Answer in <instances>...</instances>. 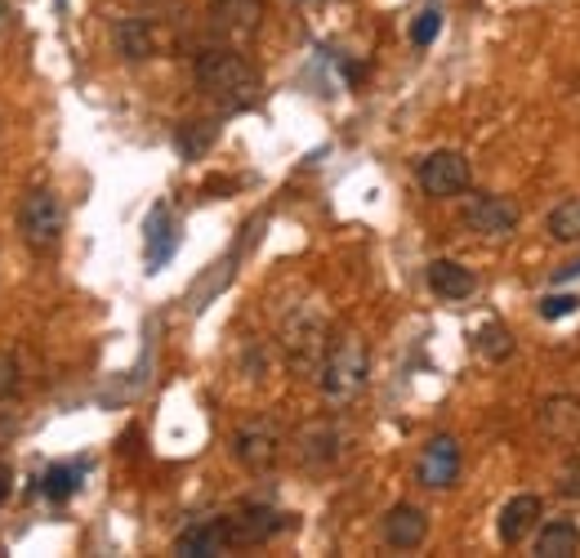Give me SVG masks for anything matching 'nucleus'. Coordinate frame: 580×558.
Instances as JSON below:
<instances>
[{
    "mask_svg": "<svg viewBox=\"0 0 580 558\" xmlns=\"http://www.w3.org/2000/svg\"><path fill=\"white\" fill-rule=\"evenodd\" d=\"M371 376V349L358 331H340V336H330L326 344V357H322V371H317V380H322V393L330 402H349L362 393Z\"/></svg>",
    "mask_w": 580,
    "mask_h": 558,
    "instance_id": "2",
    "label": "nucleus"
},
{
    "mask_svg": "<svg viewBox=\"0 0 580 558\" xmlns=\"http://www.w3.org/2000/svg\"><path fill=\"white\" fill-rule=\"evenodd\" d=\"M19 376H23V366L10 349H0V402H10L19 393Z\"/></svg>",
    "mask_w": 580,
    "mask_h": 558,
    "instance_id": "25",
    "label": "nucleus"
},
{
    "mask_svg": "<svg viewBox=\"0 0 580 558\" xmlns=\"http://www.w3.org/2000/svg\"><path fill=\"white\" fill-rule=\"evenodd\" d=\"M10 19H14V14H10V0H0V36L10 32Z\"/></svg>",
    "mask_w": 580,
    "mask_h": 558,
    "instance_id": "29",
    "label": "nucleus"
},
{
    "mask_svg": "<svg viewBox=\"0 0 580 558\" xmlns=\"http://www.w3.org/2000/svg\"><path fill=\"white\" fill-rule=\"evenodd\" d=\"M290 519L273 505H241L232 514H223V532H228V549H255V545H268L277 532H286Z\"/></svg>",
    "mask_w": 580,
    "mask_h": 558,
    "instance_id": "7",
    "label": "nucleus"
},
{
    "mask_svg": "<svg viewBox=\"0 0 580 558\" xmlns=\"http://www.w3.org/2000/svg\"><path fill=\"white\" fill-rule=\"evenodd\" d=\"M326 344H330V331H326V317L317 308L304 304L281 322V349H286V362L295 376H317Z\"/></svg>",
    "mask_w": 580,
    "mask_h": 558,
    "instance_id": "4",
    "label": "nucleus"
},
{
    "mask_svg": "<svg viewBox=\"0 0 580 558\" xmlns=\"http://www.w3.org/2000/svg\"><path fill=\"white\" fill-rule=\"evenodd\" d=\"M379 536H384V545H389V549L411 554V549H420L428 541V514H424L420 505H411V500H398L389 514H384Z\"/></svg>",
    "mask_w": 580,
    "mask_h": 558,
    "instance_id": "10",
    "label": "nucleus"
},
{
    "mask_svg": "<svg viewBox=\"0 0 580 558\" xmlns=\"http://www.w3.org/2000/svg\"><path fill=\"white\" fill-rule=\"evenodd\" d=\"M112 45L125 63H143V59L157 54V27L148 19H121L112 27Z\"/></svg>",
    "mask_w": 580,
    "mask_h": 558,
    "instance_id": "16",
    "label": "nucleus"
},
{
    "mask_svg": "<svg viewBox=\"0 0 580 558\" xmlns=\"http://www.w3.org/2000/svg\"><path fill=\"white\" fill-rule=\"evenodd\" d=\"M541 434L558 447H580V398L576 393H554L541 402Z\"/></svg>",
    "mask_w": 580,
    "mask_h": 558,
    "instance_id": "12",
    "label": "nucleus"
},
{
    "mask_svg": "<svg viewBox=\"0 0 580 558\" xmlns=\"http://www.w3.org/2000/svg\"><path fill=\"white\" fill-rule=\"evenodd\" d=\"M63 232H68V210H63V197L55 189H36L23 193L19 202V238L32 255H55L63 246Z\"/></svg>",
    "mask_w": 580,
    "mask_h": 558,
    "instance_id": "3",
    "label": "nucleus"
},
{
    "mask_svg": "<svg viewBox=\"0 0 580 558\" xmlns=\"http://www.w3.org/2000/svg\"><path fill=\"white\" fill-rule=\"evenodd\" d=\"M536 554L541 558H571L580 554V527L571 519H554L536 527Z\"/></svg>",
    "mask_w": 580,
    "mask_h": 558,
    "instance_id": "19",
    "label": "nucleus"
},
{
    "mask_svg": "<svg viewBox=\"0 0 580 558\" xmlns=\"http://www.w3.org/2000/svg\"><path fill=\"white\" fill-rule=\"evenodd\" d=\"M460 219H464V228L473 232V238H509V232L518 228V219H522V210L500 193H473L464 202Z\"/></svg>",
    "mask_w": 580,
    "mask_h": 558,
    "instance_id": "9",
    "label": "nucleus"
},
{
    "mask_svg": "<svg viewBox=\"0 0 580 558\" xmlns=\"http://www.w3.org/2000/svg\"><path fill=\"white\" fill-rule=\"evenodd\" d=\"M232 456H237L241 470L268 474L273 464L281 460V429L273 421H246L232 434Z\"/></svg>",
    "mask_w": 580,
    "mask_h": 558,
    "instance_id": "8",
    "label": "nucleus"
},
{
    "mask_svg": "<svg viewBox=\"0 0 580 558\" xmlns=\"http://www.w3.org/2000/svg\"><path fill=\"white\" fill-rule=\"evenodd\" d=\"M541 514H545V500L536 492H518L500 505V519H496V532L505 545H522L531 532L541 527Z\"/></svg>",
    "mask_w": 580,
    "mask_h": 558,
    "instance_id": "11",
    "label": "nucleus"
},
{
    "mask_svg": "<svg viewBox=\"0 0 580 558\" xmlns=\"http://www.w3.org/2000/svg\"><path fill=\"white\" fill-rule=\"evenodd\" d=\"M473 349L487 362H505V357H513V336H509V327H500V322H487V327H478Z\"/></svg>",
    "mask_w": 580,
    "mask_h": 558,
    "instance_id": "23",
    "label": "nucleus"
},
{
    "mask_svg": "<svg viewBox=\"0 0 580 558\" xmlns=\"http://www.w3.org/2000/svg\"><path fill=\"white\" fill-rule=\"evenodd\" d=\"M549 238L554 242H580V197H563L554 210H549Z\"/></svg>",
    "mask_w": 580,
    "mask_h": 558,
    "instance_id": "22",
    "label": "nucleus"
},
{
    "mask_svg": "<svg viewBox=\"0 0 580 558\" xmlns=\"http://www.w3.org/2000/svg\"><path fill=\"white\" fill-rule=\"evenodd\" d=\"M415 179H420L424 197L447 202V197H464V193H469L473 170H469V157H464V153H456V148H438V153H428V157L420 161Z\"/></svg>",
    "mask_w": 580,
    "mask_h": 558,
    "instance_id": "5",
    "label": "nucleus"
},
{
    "mask_svg": "<svg viewBox=\"0 0 580 558\" xmlns=\"http://www.w3.org/2000/svg\"><path fill=\"white\" fill-rule=\"evenodd\" d=\"M340 447H345V434L335 429L330 421H317V425H304L300 438H295V456L304 470H330L340 460Z\"/></svg>",
    "mask_w": 580,
    "mask_h": 558,
    "instance_id": "14",
    "label": "nucleus"
},
{
    "mask_svg": "<svg viewBox=\"0 0 580 558\" xmlns=\"http://www.w3.org/2000/svg\"><path fill=\"white\" fill-rule=\"evenodd\" d=\"M192 72H197L202 95L215 99L223 112H246V108H255L264 99L259 68L246 54H237V50H206Z\"/></svg>",
    "mask_w": 580,
    "mask_h": 558,
    "instance_id": "1",
    "label": "nucleus"
},
{
    "mask_svg": "<svg viewBox=\"0 0 580 558\" xmlns=\"http://www.w3.org/2000/svg\"><path fill=\"white\" fill-rule=\"evenodd\" d=\"M174 251H179V223H174L170 206H157V210L148 215V268H153V272L166 268Z\"/></svg>",
    "mask_w": 580,
    "mask_h": 558,
    "instance_id": "18",
    "label": "nucleus"
},
{
    "mask_svg": "<svg viewBox=\"0 0 580 558\" xmlns=\"http://www.w3.org/2000/svg\"><path fill=\"white\" fill-rule=\"evenodd\" d=\"M576 308H580V300H576V295H567V291H563V295H545V300H541V317H545V322L571 317Z\"/></svg>",
    "mask_w": 580,
    "mask_h": 558,
    "instance_id": "26",
    "label": "nucleus"
},
{
    "mask_svg": "<svg viewBox=\"0 0 580 558\" xmlns=\"http://www.w3.org/2000/svg\"><path fill=\"white\" fill-rule=\"evenodd\" d=\"M424 277H428V291L438 295V300H469L478 291L473 268H464L460 259H433L424 268Z\"/></svg>",
    "mask_w": 580,
    "mask_h": 558,
    "instance_id": "15",
    "label": "nucleus"
},
{
    "mask_svg": "<svg viewBox=\"0 0 580 558\" xmlns=\"http://www.w3.org/2000/svg\"><path fill=\"white\" fill-rule=\"evenodd\" d=\"M558 492H563V496H580V451L563 464V474H558Z\"/></svg>",
    "mask_w": 580,
    "mask_h": 558,
    "instance_id": "27",
    "label": "nucleus"
},
{
    "mask_svg": "<svg viewBox=\"0 0 580 558\" xmlns=\"http://www.w3.org/2000/svg\"><path fill=\"white\" fill-rule=\"evenodd\" d=\"M228 549V532H223V519H202L179 532L174 541V554H188V558H210V554H223Z\"/></svg>",
    "mask_w": 580,
    "mask_h": 558,
    "instance_id": "17",
    "label": "nucleus"
},
{
    "mask_svg": "<svg viewBox=\"0 0 580 558\" xmlns=\"http://www.w3.org/2000/svg\"><path fill=\"white\" fill-rule=\"evenodd\" d=\"M215 134H219L215 121H183V125L174 130V144H179V153H183L188 161H197V157H206V148L215 144Z\"/></svg>",
    "mask_w": 580,
    "mask_h": 558,
    "instance_id": "21",
    "label": "nucleus"
},
{
    "mask_svg": "<svg viewBox=\"0 0 580 558\" xmlns=\"http://www.w3.org/2000/svg\"><path fill=\"white\" fill-rule=\"evenodd\" d=\"M438 32H443V10H424V14L411 23V45H420V50H424V45L438 40Z\"/></svg>",
    "mask_w": 580,
    "mask_h": 558,
    "instance_id": "24",
    "label": "nucleus"
},
{
    "mask_svg": "<svg viewBox=\"0 0 580 558\" xmlns=\"http://www.w3.org/2000/svg\"><path fill=\"white\" fill-rule=\"evenodd\" d=\"M210 27L228 40H251L264 27V0H215Z\"/></svg>",
    "mask_w": 580,
    "mask_h": 558,
    "instance_id": "13",
    "label": "nucleus"
},
{
    "mask_svg": "<svg viewBox=\"0 0 580 558\" xmlns=\"http://www.w3.org/2000/svg\"><path fill=\"white\" fill-rule=\"evenodd\" d=\"M10 487H14V474H10V464H0V505H5Z\"/></svg>",
    "mask_w": 580,
    "mask_h": 558,
    "instance_id": "28",
    "label": "nucleus"
},
{
    "mask_svg": "<svg viewBox=\"0 0 580 558\" xmlns=\"http://www.w3.org/2000/svg\"><path fill=\"white\" fill-rule=\"evenodd\" d=\"M85 460H68V464H50V470L40 474V496L45 500H72L85 483Z\"/></svg>",
    "mask_w": 580,
    "mask_h": 558,
    "instance_id": "20",
    "label": "nucleus"
},
{
    "mask_svg": "<svg viewBox=\"0 0 580 558\" xmlns=\"http://www.w3.org/2000/svg\"><path fill=\"white\" fill-rule=\"evenodd\" d=\"M460 470H464V451H460V438L456 434H433L415 460V483L424 492H451L460 483Z\"/></svg>",
    "mask_w": 580,
    "mask_h": 558,
    "instance_id": "6",
    "label": "nucleus"
}]
</instances>
